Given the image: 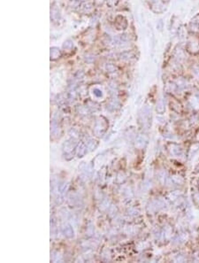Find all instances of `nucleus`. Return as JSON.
Instances as JSON below:
<instances>
[{"label": "nucleus", "mask_w": 199, "mask_h": 263, "mask_svg": "<svg viewBox=\"0 0 199 263\" xmlns=\"http://www.w3.org/2000/svg\"><path fill=\"white\" fill-rule=\"evenodd\" d=\"M187 50L191 54H197L199 52V40L196 36L190 37L187 44Z\"/></svg>", "instance_id": "f257e3e1"}, {"label": "nucleus", "mask_w": 199, "mask_h": 263, "mask_svg": "<svg viewBox=\"0 0 199 263\" xmlns=\"http://www.w3.org/2000/svg\"><path fill=\"white\" fill-rule=\"evenodd\" d=\"M148 1H149V4H150L151 10L154 12L161 13L166 10L165 3H163L162 0H148Z\"/></svg>", "instance_id": "f03ea898"}, {"label": "nucleus", "mask_w": 199, "mask_h": 263, "mask_svg": "<svg viewBox=\"0 0 199 263\" xmlns=\"http://www.w3.org/2000/svg\"><path fill=\"white\" fill-rule=\"evenodd\" d=\"M189 30L194 35L199 34V14L196 15L189 22Z\"/></svg>", "instance_id": "7ed1b4c3"}, {"label": "nucleus", "mask_w": 199, "mask_h": 263, "mask_svg": "<svg viewBox=\"0 0 199 263\" xmlns=\"http://www.w3.org/2000/svg\"><path fill=\"white\" fill-rule=\"evenodd\" d=\"M59 56H60V51L58 48H57V47L51 48V59H56L59 58Z\"/></svg>", "instance_id": "20e7f679"}, {"label": "nucleus", "mask_w": 199, "mask_h": 263, "mask_svg": "<svg viewBox=\"0 0 199 263\" xmlns=\"http://www.w3.org/2000/svg\"><path fill=\"white\" fill-rule=\"evenodd\" d=\"M162 1H163V3H165V4H167V3L170 2V0H162Z\"/></svg>", "instance_id": "39448f33"}]
</instances>
